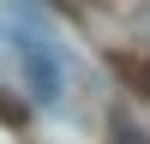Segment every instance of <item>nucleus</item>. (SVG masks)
Returning a JSON list of instances; mask_svg holds the SVG:
<instances>
[{
    "instance_id": "1",
    "label": "nucleus",
    "mask_w": 150,
    "mask_h": 144,
    "mask_svg": "<svg viewBox=\"0 0 150 144\" xmlns=\"http://www.w3.org/2000/svg\"><path fill=\"white\" fill-rule=\"evenodd\" d=\"M18 66H24V84H30V96L42 108L60 102V60H54V48H48V36L18 30Z\"/></svg>"
}]
</instances>
